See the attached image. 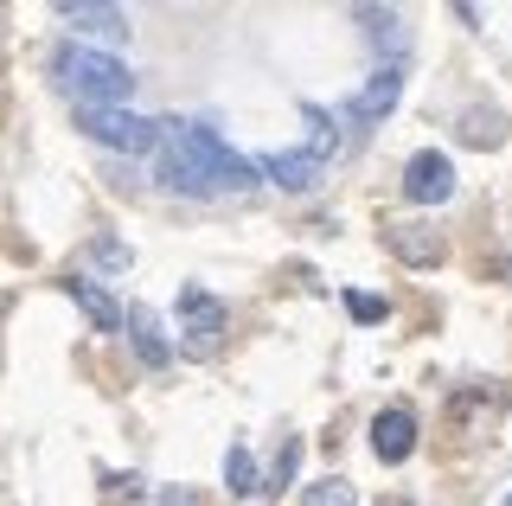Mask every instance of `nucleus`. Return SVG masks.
Returning <instances> with one entry per match:
<instances>
[{
  "label": "nucleus",
  "instance_id": "nucleus-1",
  "mask_svg": "<svg viewBox=\"0 0 512 506\" xmlns=\"http://www.w3.org/2000/svg\"><path fill=\"white\" fill-rule=\"evenodd\" d=\"M52 71L77 103H116L122 109L128 90H135V71H128L116 52H96V45H77V39H64L52 52Z\"/></svg>",
  "mask_w": 512,
  "mask_h": 506
},
{
  "label": "nucleus",
  "instance_id": "nucleus-2",
  "mask_svg": "<svg viewBox=\"0 0 512 506\" xmlns=\"http://www.w3.org/2000/svg\"><path fill=\"white\" fill-rule=\"evenodd\" d=\"M77 129H84L96 148H116V154H148L167 141V122H148L135 109H116V103H77Z\"/></svg>",
  "mask_w": 512,
  "mask_h": 506
},
{
  "label": "nucleus",
  "instance_id": "nucleus-3",
  "mask_svg": "<svg viewBox=\"0 0 512 506\" xmlns=\"http://www.w3.org/2000/svg\"><path fill=\"white\" fill-rule=\"evenodd\" d=\"M173 135H180L186 148H192V161L212 173V186H218V193H250V186H263L256 161H244L237 148H224L218 129H205V122H173Z\"/></svg>",
  "mask_w": 512,
  "mask_h": 506
},
{
  "label": "nucleus",
  "instance_id": "nucleus-4",
  "mask_svg": "<svg viewBox=\"0 0 512 506\" xmlns=\"http://www.w3.org/2000/svg\"><path fill=\"white\" fill-rule=\"evenodd\" d=\"M154 173H160V186H167V193H186V199H212V193H218V186H212V173L192 161V148H186L180 135H173V122H167V141H160V161H154Z\"/></svg>",
  "mask_w": 512,
  "mask_h": 506
},
{
  "label": "nucleus",
  "instance_id": "nucleus-5",
  "mask_svg": "<svg viewBox=\"0 0 512 506\" xmlns=\"http://www.w3.org/2000/svg\"><path fill=\"white\" fill-rule=\"evenodd\" d=\"M397 97H404V65H378L372 77H365V90L352 103H340L333 116L340 122H352V129H365V122H378V116H391L397 109Z\"/></svg>",
  "mask_w": 512,
  "mask_h": 506
},
{
  "label": "nucleus",
  "instance_id": "nucleus-6",
  "mask_svg": "<svg viewBox=\"0 0 512 506\" xmlns=\"http://www.w3.org/2000/svg\"><path fill=\"white\" fill-rule=\"evenodd\" d=\"M180 321H186V353L192 359H205L224 340V302H218V295H205L199 282L180 289Z\"/></svg>",
  "mask_w": 512,
  "mask_h": 506
},
{
  "label": "nucleus",
  "instance_id": "nucleus-7",
  "mask_svg": "<svg viewBox=\"0 0 512 506\" xmlns=\"http://www.w3.org/2000/svg\"><path fill=\"white\" fill-rule=\"evenodd\" d=\"M448 193H455V161H448L442 148H423L404 161V199L410 205H442Z\"/></svg>",
  "mask_w": 512,
  "mask_h": 506
},
{
  "label": "nucleus",
  "instance_id": "nucleus-8",
  "mask_svg": "<svg viewBox=\"0 0 512 506\" xmlns=\"http://www.w3.org/2000/svg\"><path fill=\"white\" fill-rule=\"evenodd\" d=\"M256 173H263V186H282V193H314L320 154L314 148H276V154H256Z\"/></svg>",
  "mask_w": 512,
  "mask_h": 506
},
{
  "label": "nucleus",
  "instance_id": "nucleus-9",
  "mask_svg": "<svg viewBox=\"0 0 512 506\" xmlns=\"http://www.w3.org/2000/svg\"><path fill=\"white\" fill-rule=\"evenodd\" d=\"M122 334H128V346H135V359H141L148 372H167V366H173V340L160 334V314H154L148 302H128Z\"/></svg>",
  "mask_w": 512,
  "mask_h": 506
},
{
  "label": "nucleus",
  "instance_id": "nucleus-10",
  "mask_svg": "<svg viewBox=\"0 0 512 506\" xmlns=\"http://www.w3.org/2000/svg\"><path fill=\"white\" fill-rule=\"evenodd\" d=\"M372 455H378V462H391V468L416 455V417H410L404 404H384L378 417H372Z\"/></svg>",
  "mask_w": 512,
  "mask_h": 506
},
{
  "label": "nucleus",
  "instance_id": "nucleus-11",
  "mask_svg": "<svg viewBox=\"0 0 512 506\" xmlns=\"http://www.w3.org/2000/svg\"><path fill=\"white\" fill-rule=\"evenodd\" d=\"M58 20L71 26V33H90V39H128V13L103 7V0H64Z\"/></svg>",
  "mask_w": 512,
  "mask_h": 506
},
{
  "label": "nucleus",
  "instance_id": "nucleus-12",
  "mask_svg": "<svg viewBox=\"0 0 512 506\" xmlns=\"http://www.w3.org/2000/svg\"><path fill=\"white\" fill-rule=\"evenodd\" d=\"M384 250H391L397 263H410V270H429V263H442V237L423 231V225H384Z\"/></svg>",
  "mask_w": 512,
  "mask_h": 506
},
{
  "label": "nucleus",
  "instance_id": "nucleus-13",
  "mask_svg": "<svg viewBox=\"0 0 512 506\" xmlns=\"http://www.w3.org/2000/svg\"><path fill=\"white\" fill-rule=\"evenodd\" d=\"M359 26H365V39L384 52V65H404V52H410L404 13H391V7H359Z\"/></svg>",
  "mask_w": 512,
  "mask_h": 506
},
{
  "label": "nucleus",
  "instance_id": "nucleus-14",
  "mask_svg": "<svg viewBox=\"0 0 512 506\" xmlns=\"http://www.w3.org/2000/svg\"><path fill=\"white\" fill-rule=\"evenodd\" d=\"M64 295H71V302H77V308H84V314H90V321H96V327H103V334H122V321H128V308H116V302H109V295H103V289H96V282H90V276H64Z\"/></svg>",
  "mask_w": 512,
  "mask_h": 506
},
{
  "label": "nucleus",
  "instance_id": "nucleus-15",
  "mask_svg": "<svg viewBox=\"0 0 512 506\" xmlns=\"http://www.w3.org/2000/svg\"><path fill=\"white\" fill-rule=\"evenodd\" d=\"M455 135L468 141V148H500V141H506V122H500V109H461Z\"/></svg>",
  "mask_w": 512,
  "mask_h": 506
},
{
  "label": "nucleus",
  "instance_id": "nucleus-16",
  "mask_svg": "<svg viewBox=\"0 0 512 506\" xmlns=\"http://www.w3.org/2000/svg\"><path fill=\"white\" fill-rule=\"evenodd\" d=\"M224 487H231L237 500L263 494V481H256V455L244 449V442H231V449H224Z\"/></svg>",
  "mask_w": 512,
  "mask_h": 506
},
{
  "label": "nucleus",
  "instance_id": "nucleus-17",
  "mask_svg": "<svg viewBox=\"0 0 512 506\" xmlns=\"http://www.w3.org/2000/svg\"><path fill=\"white\" fill-rule=\"evenodd\" d=\"M301 506H359V494H352V481H340V474H333V481L308 487V494H301Z\"/></svg>",
  "mask_w": 512,
  "mask_h": 506
},
{
  "label": "nucleus",
  "instance_id": "nucleus-18",
  "mask_svg": "<svg viewBox=\"0 0 512 506\" xmlns=\"http://www.w3.org/2000/svg\"><path fill=\"white\" fill-rule=\"evenodd\" d=\"M90 257H96V263H103V270H116V276H122V270H128V263H135V250H128V244H122V237H90Z\"/></svg>",
  "mask_w": 512,
  "mask_h": 506
},
{
  "label": "nucleus",
  "instance_id": "nucleus-19",
  "mask_svg": "<svg viewBox=\"0 0 512 506\" xmlns=\"http://www.w3.org/2000/svg\"><path fill=\"white\" fill-rule=\"evenodd\" d=\"M346 308H352V321H365V327L391 314V308H384V295H346Z\"/></svg>",
  "mask_w": 512,
  "mask_h": 506
},
{
  "label": "nucleus",
  "instance_id": "nucleus-20",
  "mask_svg": "<svg viewBox=\"0 0 512 506\" xmlns=\"http://www.w3.org/2000/svg\"><path fill=\"white\" fill-rule=\"evenodd\" d=\"M295 462H301V449L288 442V449H282V462H276V481H269V487H288V474H295Z\"/></svg>",
  "mask_w": 512,
  "mask_h": 506
},
{
  "label": "nucleus",
  "instance_id": "nucleus-21",
  "mask_svg": "<svg viewBox=\"0 0 512 506\" xmlns=\"http://www.w3.org/2000/svg\"><path fill=\"white\" fill-rule=\"evenodd\" d=\"M506 506H512V494H506Z\"/></svg>",
  "mask_w": 512,
  "mask_h": 506
}]
</instances>
